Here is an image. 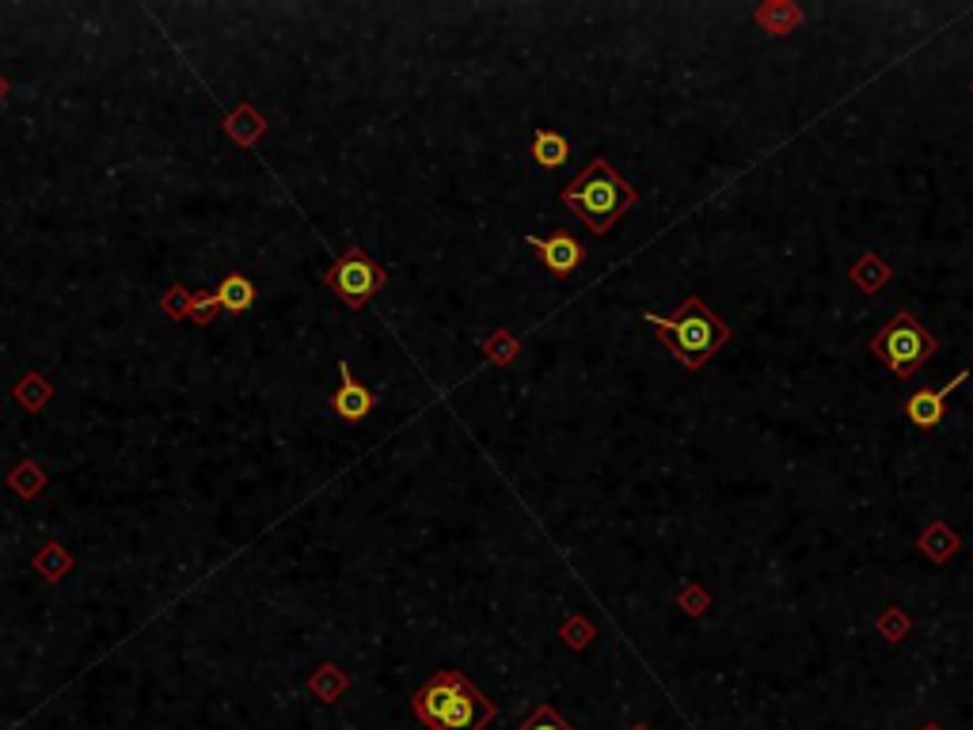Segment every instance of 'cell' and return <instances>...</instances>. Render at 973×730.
I'll use <instances>...</instances> for the list:
<instances>
[{
  "label": "cell",
  "instance_id": "obj_1",
  "mask_svg": "<svg viewBox=\"0 0 973 730\" xmlns=\"http://www.w3.org/2000/svg\"><path fill=\"white\" fill-rule=\"evenodd\" d=\"M411 711L426 730H484L498 716V704L460 670H434L430 681L411 697Z\"/></svg>",
  "mask_w": 973,
  "mask_h": 730
},
{
  "label": "cell",
  "instance_id": "obj_2",
  "mask_svg": "<svg viewBox=\"0 0 973 730\" xmlns=\"http://www.w3.org/2000/svg\"><path fill=\"white\" fill-rule=\"evenodd\" d=\"M639 191L620 175L609 160H590L567 187L560 191V202L571 210L593 236H605L609 228L624 217L627 206H635Z\"/></svg>",
  "mask_w": 973,
  "mask_h": 730
},
{
  "label": "cell",
  "instance_id": "obj_3",
  "mask_svg": "<svg viewBox=\"0 0 973 730\" xmlns=\"http://www.w3.org/2000/svg\"><path fill=\"white\" fill-rule=\"evenodd\" d=\"M643 320L658 331V343L670 350V354L678 358L684 369L708 366L711 354H716V350L727 343L730 335H734V331H730L727 323H722L700 298L681 301L678 312H670V317L646 312Z\"/></svg>",
  "mask_w": 973,
  "mask_h": 730
},
{
  "label": "cell",
  "instance_id": "obj_4",
  "mask_svg": "<svg viewBox=\"0 0 973 730\" xmlns=\"http://www.w3.org/2000/svg\"><path fill=\"white\" fill-rule=\"evenodd\" d=\"M870 354L883 358L894 377H913L935 354V335L913 312H897L894 320L870 339Z\"/></svg>",
  "mask_w": 973,
  "mask_h": 730
},
{
  "label": "cell",
  "instance_id": "obj_5",
  "mask_svg": "<svg viewBox=\"0 0 973 730\" xmlns=\"http://www.w3.org/2000/svg\"><path fill=\"white\" fill-rule=\"evenodd\" d=\"M320 282L328 285V290L335 293L350 312H361L377 293L385 290L388 274H385V266L366 252V247L354 244L350 252H342L335 263L320 274Z\"/></svg>",
  "mask_w": 973,
  "mask_h": 730
},
{
  "label": "cell",
  "instance_id": "obj_6",
  "mask_svg": "<svg viewBox=\"0 0 973 730\" xmlns=\"http://www.w3.org/2000/svg\"><path fill=\"white\" fill-rule=\"evenodd\" d=\"M328 408L331 415H339L342 422H361L377 408V396L358 381L350 362H339V388L328 396Z\"/></svg>",
  "mask_w": 973,
  "mask_h": 730
},
{
  "label": "cell",
  "instance_id": "obj_7",
  "mask_svg": "<svg viewBox=\"0 0 973 730\" xmlns=\"http://www.w3.org/2000/svg\"><path fill=\"white\" fill-rule=\"evenodd\" d=\"M529 247H533L536 255H541V263L548 266L555 279H571V274L582 266V259H586L582 244L574 240V233H567V228H555L548 240L529 236Z\"/></svg>",
  "mask_w": 973,
  "mask_h": 730
},
{
  "label": "cell",
  "instance_id": "obj_8",
  "mask_svg": "<svg viewBox=\"0 0 973 730\" xmlns=\"http://www.w3.org/2000/svg\"><path fill=\"white\" fill-rule=\"evenodd\" d=\"M962 381H970V369H966V373L954 377V381H951L947 388H921V392H916L913 400H909V408H905V415H909L913 427H921V430H935V427H940V422H943V411H947V396H951Z\"/></svg>",
  "mask_w": 973,
  "mask_h": 730
},
{
  "label": "cell",
  "instance_id": "obj_9",
  "mask_svg": "<svg viewBox=\"0 0 973 730\" xmlns=\"http://www.w3.org/2000/svg\"><path fill=\"white\" fill-rule=\"evenodd\" d=\"M213 298H217L221 312H228V317H240V312H247L255 304V285H252V279H247V274L233 271V274H225V282L217 285V293H213Z\"/></svg>",
  "mask_w": 973,
  "mask_h": 730
},
{
  "label": "cell",
  "instance_id": "obj_10",
  "mask_svg": "<svg viewBox=\"0 0 973 730\" xmlns=\"http://www.w3.org/2000/svg\"><path fill=\"white\" fill-rule=\"evenodd\" d=\"M567 156H571V142L563 134H555V129H536L533 134V160L541 164L544 172L563 168Z\"/></svg>",
  "mask_w": 973,
  "mask_h": 730
},
{
  "label": "cell",
  "instance_id": "obj_11",
  "mask_svg": "<svg viewBox=\"0 0 973 730\" xmlns=\"http://www.w3.org/2000/svg\"><path fill=\"white\" fill-rule=\"evenodd\" d=\"M347 689H350V678L335 666V662H323V666L312 670V678H309V692L320 700V704H339V697Z\"/></svg>",
  "mask_w": 973,
  "mask_h": 730
},
{
  "label": "cell",
  "instance_id": "obj_12",
  "mask_svg": "<svg viewBox=\"0 0 973 730\" xmlns=\"http://www.w3.org/2000/svg\"><path fill=\"white\" fill-rule=\"evenodd\" d=\"M263 129H266V118H263V115H255V110L247 107V104H240V107H236V115L225 123V134H228V137H236V142L244 145V149H252L259 137H263Z\"/></svg>",
  "mask_w": 973,
  "mask_h": 730
},
{
  "label": "cell",
  "instance_id": "obj_13",
  "mask_svg": "<svg viewBox=\"0 0 973 730\" xmlns=\"http://www.w3.org/2000/svg\"><path fill=\"white\" fill-rule=\"evenodd\" d=\"M69 567H72V556L61 548V544H46L39 556H35V571H39V575H46L50 582H58Z\"/></svg>",
  "mask_w": 973,
  "mask_h": 730
},
{
  "label": "cell",
  "instance_id": "obj_14",
  "mask_svg": "<svg viewBox=\"0 0 973 730\" xmlns=\"http://www.w3.org/2000/svg\"><path fill=\"white\" fill-rule=\"evenodd\" d=\"M50 396H53V388H50V381H42L39 373H27L23 381L16 385V400H20L27 411H39Z\"/></svg>",
  "mask_w": 973,
  "mask_h": 730
},
{
  "label": "cell",
  "instance_id": "obj_15",
  "mask_svg": "<svg viewBox=\"0 0 973 730\" xmlns=\"http://www.w3.org/2000/svg\"><path fill=\"white\" fill-rule=\"evenodd\" d=\"M8 487H12V491H20L23 498H35L46 487V476L39 473V465H35V460H23V465L8 476Z\"/></svg>",
  "mask_w": 973,
  "mask_h": 730
},
{
  "label": "cell",
  "instance_id": "obj_16",
  "mask_svg": "<svg viewBox=\"0 0 973 730\" xmlns=\"http://www.w3.org/2000/svg\"><path fill=\"white\" fill-rule=\"evenodd\" d=\"M484 354L495 366H509V362H514V354H517V339L509 335V331H495L490 339H484Z\"/></svg>",
  "mask_w": 973,
  "mask_h": 730
},
{
  "label": "cell",
  "instance_id": "obj_17",
  "mask_svg": "<svg viewBox=\"0 0 973 730\" xmlns=\"http://www.w3.org/2000/svg\"><path fill=\"white\" fill-rule=\"evenodd\" d=\"M517 730H574V727H571L567 719H563L552 704H536V708H533V716L525 719V723L517 727Z\"/></svg>",
  "mask_w": 973,
  "mask_h": 730
},
{
  "label": "cell",
  "instance_id": "obj_18",
  "mask_svg": "<svg viewBox=\"0 0 973 730\" xmlns=\"http://www.w3.org/2000/svg\"><path fill=\"white\" fill-rule=\"evenodd\" d=\"M160 309H164V317H175V320H191V309H194V298L187 290H183V285H175V290H168L160 298Z\"/></svg>",
  "mask_w": 973,
  "mask_h": 730
},
{
  "label": "cell",
  "instance_id": "obj_19",
  "mask_svg": "<svg viewBox=\"0 0 973 730\" xmlns=\"http://www.w3.org/2000/svg\"><path fill=\"white\" fill-rule=\"evenodd\" d=\"M217 312H221V304H217V298H213V293H210V298H194L191 320L194 323H210L213 317H217Z\"/></svg>",
  "mask_w": 973,
  "mask_h": 730
},
{
  "label": "cell",
  "instance_id": "obj_20",
  "mask_svg": "<svg viewBox=\"0 0 973 730\" xmlns=\"http://www.w3.org/2000/svg\"><path fill=\"white\" fill-rule=\"evenodd\" d=\"M590 624L586 621H571L567 627H563V640H567L571 646H586L590 643Z\"/></svg>",
  "mask_w": 973,
  "mask_h": 730
},
{
  "label": "cell",
  "instance_id": "obj_21",
  "mask_svg": "<svg viewBox=\"0 0 973 730\" xmlns=\"http://www.w3.org/2000/svg\"><path fill=\"white\" fill-rule=\"evenodd\" d=\"M4 91H8V85H4V80H0V99H4Z\"/></svg>",
  "mask_w": 973,
  "mask_h": 730
},
{
  "label": "cell",
  "instance_id": "obj_22",
  "mask_svg": "<svg viewBox=\"0 0 973 730\" xmlns=\"http://www.w3.org/2000/svg\"><path fill=\"white\" fill-rule=\"evenodd\" d=\"M632 730H651V727H643V723H639V727H632Z\"/></svg>",
  "mask_w": 973,
  "mask_h": 730
}]
</instances>
